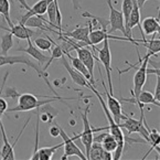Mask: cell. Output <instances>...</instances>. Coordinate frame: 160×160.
Instances as JSON below:
<instances>
[{"label": "cell", "instance_id": "1", "mask_svg": "<svg viewBox=\"0 0 160 160\" xmlns=\"http://www.w3.org/2000/svg\"><path fill=\"white\" fill-rule=\"evenodd\" d=\"M66 99H75L72 98V97H60V96H55V97H45V99H38L37 95L30 94V93H26V94H20L18 96V105L12 107V108H7L6 113H12V112H28V111H32L40 107L42 105L45 104H51L53 102L57 101H61L63 103H65Z\"/></svg>", "mask_w": 160, "mask_h": 160}, {"label": "cell", "instance_id": "2", "mask_svg": "<svg viewBox=\"0 0 160 160\" xmlns=\"http://www.w3.org/2000/svg\"><path fill=\"white\" fill-rule=\"evenodd\" d=\"M13 64H24V65H28V66H30V68H32L33 70L37 72V74H38L41 78L44 80V82L47 83V85L49 86L50 90L52 91V93H53L54 95H58L57 92L52 88L51 83H50L49 80H48L47 71H43V68H41L39 64L32 62L27 55H8V54L0 55V68H1V66H5V65H13Z\"/></svg>", "mask_w": 160, "mask_h": 160}, {"label": "cell", "instance_id": "3", "mask_svg": "<svg viewBox=\"0 0 160 160\" xmlns=\"http://www.w3.org/2000/svg\"><path fill=\"white\" fill-rule=\"evenodd\" d=\"M152 55H153L152 53L148 51L147 54L145 55V58H142V61L139 64V68H137L136 73H135V75H134V87H132V90H130V93H132V98H122V102L135 104V101H136L137 97H138L139 93L142 91V87H144L145 83H146L147 75H148V74H147V68H148L149 60H150V58L152 57Z\"/></svg>", "mask_w": 160, "mask_h": 160}, {"label": "cell", "instance_id": "4", "mask_svg": "<svg viewBox=\"0 0 160 160\" xmlns=\"http://www.w3.org/2000/svg\"><path fill=\"white\" fill-rule=\"evenodd\" d=\"M140 119H134V118L129 117L125 118V122H119V127L124 128L127 130L128 134H139L142 139L146 140L147 144H149V127L147 125L146 120H145V113L144 111H140Z\"/></svg>", "mask_w": 160, "mask_h": 160}, {"label": "cell", "instance_id": "5", "mask_svg": "<svg viewBox=\"0 0 160 160\" xmlns=\"http://www.w3.org/2000/svg\"><path fill=\"white\" fill-rule=\"evenodd\" d=\"M88 90L93 91V93L96 95L97 98H98V101H99V103H101L102 108H103L104 113H105L106 118H107V120H108L109 134L113 135V137L116 139V141H117V145L125 146V136H124V134H122V128L119 127V125H117V124L115 122V120H114V118H113V116H112L111 112H109L108 108H107V106H106V104H105V101L103 99L102 95L99 94V92L96 90V88H95V86H93V85H90Z\"/></svg>", "mask_w": 160, "mask_h": 160}, {"label": "cell", "instance_id": "6", "mask_svg": "<svg viewBox=\"0 0 160 160\" xmlns=\"http://www.w3.org/2000/svg\"><path fill=\"white\" fill-rule=\"evenodd\" d=\"M98 66V71H99V74H101V78H102V84H103V87H104V93H105V96H106V101H107V108L108 111L111 112L112 116H113L114 120L117 125H119V122H122V119H125V118L128 117V115L122 113V103L116 98L114 95H112L111 93L108 92V88L106 87V84H105V80H104V75L102 73L101 71V68L99 65L97 64Z\"/></svg>", "mask_w": 160, "mask_h": 160}, {"label": "cell", "instance_id": "7", "mask_svg": "<svg viewBox=\"0 0 160 160\" xmlns=\"http://www.w3.org/2000/svg\"><path fill=\"white\" fill-rule=\"evenodd\" d=\"M63 38L65 39L66 41H68V42L74 47V51L78 53V58L83 62V64H84L87 68V70H88V73H90L91 78H92V85L95 86V76H94L95 57L93 55L92 51H90L86 47H78V42H76L75 40H73V39L66 38L64 35H63Z\"/></svg>", "mask_w": 160, "mask_h": 160}, {"label": "cell", "instance_id": "8", "mask_svg": "<svg viewBox=\"0 0 160 160\" xmlns=\"http://www.w3.org/2000/svg\"><path fill=\"white\" fill-rule=\"evenodd\" d=\"M59 129H60V136H61L62 140H63V146H64V155L61 157V159L65 160L66 158L76 156V157H78L82 160H87L85 153L75 144V140L80 139V135H75L73 137H70L60 126H59Z\"/></svg>", "mask_w": 160, "mask_h": 160}, {"label": "cell", "instance_id": "9", "mask_svg": "<svg viewBox=\"0 0 160 160\" xmlns=\"http://www.w3.org/2000/svg\"><path fill=\"white\" fill-rule=\"evenodd\" d=\"M103 42V48L97 49L95 47V51L98 52L97 61L102 62V64L104 65V68H105L106 78H107V83H108V92L112 95H114L113 82H112V53L111 49H109V39H105Z\"/></svg>", "mask_w": 160, "mask_h": 160}, {"label": "cell", "instance_id": "10", "mask_svg": "<svg viewBox=\"0 0 160 160\" xmlns=\"http://www.w3.org/2000/svg\"><path fill=\"white\" fill-rule=\"evenodd\" d=\"M90 109H91V105H87L86 108L84 109V112L81 114L83 120V132L80 134V139L85 148V156H86L87 160H88V152H90L91 146H92V142H93V137H94L93 128L91 127L90 122H88Z\"/></svg>", "mask_w": 160, "mask_h": 160}, {"label": "cell", "instance_id": "11", "mask_svg": "<svg viewBox=\"0 0 160 160\" xmlns=\"http://www.w3.org/2000/svg\"><path fill=\"white\" fill-rule=\"evenodd\" d=\"M107 5L109 7V27L111 28L107 30L109 34L114 33L115 31H120L122 32L124 37H126V31H125V24H124V17H122V11H118L114 8L113 1L112 0H107Z\"/></svg>", "mask_w": 160, "mask_h": 160}, {"label": "cell", "instance_id": "12", "mask_svg": "<svg viewBox=\"0 0 160 160\" xmlns=\"http://www.w3.org/2000/svg\"><path fill=\"white\" fill-rule=\"evenodd\" d=\"M57 34H62L66 38H71L73 40L78 41V42H84L86 43L88 47L92 48L90 42V39H88V33H90V27L87 24V27H82V26H76V28L72 31H64L61 32L59 30H55Z\"/></svg>", "mask_w": 160, "mask_h": 160}, {"label": "cell", "instance_id": "13", "mask_svg": "<svg viewBox=\"0 0 160 160\" xmlns=\"http://www.w3.org/2000/svg\"><path fill=\"white\" fill-rule=\"evenodd\" d=\"M0 28L3 29V30L10 32L12 35H14L16 38L20 39V40H28V39H32L34 38L35 35L41 34L42 32H37V31L32 30V28H29L26 27L22 23H18V24H13L11 28H6V27L0 26Z\"/></svg>", "mask_w": 160, "mask_h": 160}, {"label": "cell", "instance_id": "14", "mask_svg": "<svg viewBox=\"0 0 160 160\" xmlns=\"http://www.w3.org/2000/svg\"><path fill=\"white\" fill-rule=\"evenodd\" d=\"M59 60H61V63L62 65L64 66V68H66V71H68V73L70 74L71 78H72V81H73L75 84H78V86H82V87H90V85H92L90 83V81L86 80L85 78V76L83 75L82 73H80L78 71H76L75 68H73L72 66L70 65V62L68 61V59H66L65 54H63L61 58H60Z\"/></svg>", "mask_w": 160, "mask_h": 160}, {"label": "cell", "instance_id": "15", "mask_svg": "<svg viewBox=\"0 0 160 160\" xmlns=\"http://www.w3.org/2000/svg\"><path fill=\"white\" fill-rule=\"evenodd\" d=\"M27 42H28V47H27V48H19L17 51H18V52H24V53L29 54L30 57H32L34 60H37L40 65H45V64H47L48 62H49V60H50L49 55L43 54L42 52H41L38 48L35 47L34 44H33V42H32V40H31V39H28V40H27Z\"/></svg>", "mask_w": 160, "mask_h": 160}, {"label": "cell", "instance_id": "16", "mask_svg": "<svg viewBox=\"0 0 160 160\" xmlns=\"http://www.w3.org/2000/svg\"><path fill=\"white\" fill-rule=\"evenodd\" d=\"M51 1L52 0H39L38 2L34 3V6H32V7L29 8V10H27L26 14H23L21 17V19L19 20V23L23 24L24 21L32 16H43L47 12L48 6Z\"/></svg>", "mask_w": 160, "mask_h": 160}, {"label": "cell", "instance_id": "17", "mask_svg": "<svg viewBox=\"0 0 160 160\" xmlns=\"http://www.w3.org/2000/svg\"><path fill=\"white\" fill-rule=\"evenodd\" d=\"M112 160L113 159V155L112 152L106 151L105 149L102 147L99 142H92L90 152H88V160Z\"/></svg>", "mask_w": 160, "mask_h": 160}, {"label": "cell", "instance_id": "18", "mask_svg": "<svg viewBox=\"0 0 160 160\" xmlns=\"http://www.w3.org/2000/svg\"><path fill=\"white\" fill-rule=\"evenodd\" d=\"M63 147V140H62L61 144L59 145H55V146H52V147H43V148H38V150L33 152V155L31 156L30 159L32 160H50L53 155L55 153V151L58 149L62 148Z\"/></svg>", "mask_w": 160, "mask_h": 160}, {"label": "cell", "instance_id": "19", "mask_svg": "<svg viewBox=\"0 0 160 160\" xmlns=\"http://www.w3.org/2000/svg\"><path fill=\"white\" fill-rule=\"evenodd\" d=\"M140 26L145 35L159 33V19H156L153 17H147L146 19H144V21H142V23Z\"/></svg>", "mask_w": 160, "mask_h": 160}, {"label": "cell", "instance_id": "20", "mask_svg": "<svg viewBox=\"0 0 160 160\" xmlns=\"http://www.w3.org/2000/svg\"><path fill=\"white\" fill-rule=\"evenodd\" d=\"M156 34V33H155ZM135 45H142V47L147 48L149 52H151L153 55L158 57L157 53H159L160 51V41L159 37L158 39H155V35L151 40H147V39H135Z\"/></svg>", "mask_w": 160, "mask_h": 160}, {"label": "cell", "instance_id": "21", "mask_svg": "<svg viewBox=\"0 0 160 160\" xmlns=\"http://www.w3.org/2000/svg\"><path fill=\"white\" fill-rule=\"evenodd\" d=\"M135 104H137L140 111H144V105H146V104H153L156 106H159L160 102L155 98L152 93L147 92V91H141L137 99L135 101Z\"/></svg>", "mask_w": 160, "mask_h": 160}, {"label": "cell", "instance_id": "22", "mask_svg": "<svg viewBox=\"0 0 160 160\" xmlns=\"http://www.w3.org/2000/svg\"><path fill=\"white\" fill-rule=\"evenodd\" d=\"M0 129H1V138H2V141H3V146H2L1 151H0V156H1L2 159H10V160L14 159V152H13L14 148L9 144V141H8L7 134H6L3 124L1 125Z\"/></svg>", "mask_w": 160, "mask_h": 160}, {"label": "cell", "instance_id": "23", "mask_svg": "<svg viewBox=\"0 0 160 160\" xmlns=\"http://www.w3.org/2000/svg\"><path fill=\"white\" fill-rule=\"evenodd\" d=\"M64 54H65L66 59L71 61V65H72V68H75L76 71H78L80 73H82L83 75L85 76V78L90 81V83L92 84V78H91V75H90V73H88V70H87L86 66L83 64V62L81 61L78 57H73V55H71L68 52V53H64Z\"/></svg>", "mask_w": 160, "mask_h": 160}, {"label": "cell", "instance_id": "24", "mask_svg": "<svg viewBox=\"0 0 160 160\" xmlns=\"http://www.w3.org/2000/svg\"><path fill=\"white\" fill-rule=\"evenodd\" d=\"M149 144H150V148H149L148 152L146 153V155L144 156V158L142 159H146L147 156L149 155V153L151 152V151L153 150V149H156V150L159 152L160 148H159V144H160V134H159V130L157 129H149Z\"/></svg>", "mask_w": 160, "mask_h": 160}, {"label": "cell", "instance_id": "25", "mask_svg": "<svg viewBox=\"0 0 160 160\" xmlns=\"http://www.w3.org/2000/svg\"><path fill=\"white\" fill-rule=\"evenodd\" d=\"M12 37L13 35L8 31L6 34L0 35V39H1V54L2 55H7L8 52L13 47V38Z\"/></svg>", "mask_w": 160, "mask_h": 160}, {"label": "cell", "instance_id": "26", "mask_svg": "<svg viewBox=\"0 0 160 160\" xmlns=\"http://www.w3.org/2000/svg\"><path fill=\"white\" fill-rule=\"evenodd\" d=\"M101 145L106 151L113 152L116 149V147H117V141H116V139L113 137V135H111L109 132H106L103 140L101 141Z\"/></svg>", "mask_w": 160, "mask_h": 160}, {"label": "cell", "instance_id": "27", "mask_svg": "<svg viewBox=\"0 0 160 160\" xmlns=\"http://www.w3.org/2000/svg\"><path fill=\"white\" fill-rule=\"evenodd\" d=\"M51 40H52V39H51ZM52 44H53V45H52V47H53V49H52V51H51V57H50L49 62H48V63L43 66V71H47L48 68L51 65L52 62L54 61V60H59L60 58L64 54L63 51H62V49H61V47H60L59 44H57V43H55L53 40H52Z\"/></svg>", "mask_w": 160, "mask_h": 160}, {"label": "cell", "instance_id": "28", "mask_svg": "<svg viewBox=\"0 0 160 160\" xmlns=\"http://www.w3.org/2000/svg\"><path fill=\"white\" fill-rule=\"evenodd\" d=\"M0 14L5 18V20L8 22L9 27L11 28L13 26L11 18H10V2L9 0H0Z\"/></svg>", "mask_w": 160, "mask_h": 160}, {"label": "cell", "instance_id": "29", "mask_svg": "<svg viewBox=\"0 0 160 160\" xmlns=\"http://www.w3.org/2000/svg\"><path fill=\"white\" fill-rule=\"evenodd\" d=\"M34 42V45L38 48L39 50L41 51H50L52 48V40L50 38L49 35H48L47 38H34L33 40Z\"/></svg>", "mask_w": 160, "mask_h": 160}, {"label": "cell", "instance_id": "30", "mask_svg": "<svg viewBox=\"0 0 160 160\" xmlns=\"http://www.w3.org/2000/svg\"><path fill=\"white\" fill-rule=\"evenodd\" d=\"M132 9V0H122V13L124 17V24H127L128 18Z\"/></svg>", "mask_w": 160, "mask_h": 160}, {"label": "cell", "instance_id": "31", "mask_svg": "<svg viewBox=\"0 0 160 160\" xmlns=\"http://www.w3.org/2000/svg\"><path fill=\"white\" fill-rule=\"evenodd\" d=\"M5 95H6V97H11V98H13V99H17L20 94H18V92L16 91L14 87H7V91H6Z\"/></svg>", "mask_w": 160, "mask_h": 160}, {"label": "cell", "instance_id": "32", "mask_svg": "<svg viewBox=\"0 0 160 160\" xmlns=\"http://www.w3.org/2000/svg\"><path fill=\"white\" fill-rule=\"evenodd\" d=\"M50 135L52 137H59L60 136V129H59V125L57 122H54V125L50 128Z\"/></svg>", "mask_w": 160, "mask_h": 160}, {"label": "cell", "instance_id": "33", "mask_svg": "<svg viewBox=\"0 0 160 160\" xmlns=\"http://www.w3.org/2000/svg\"><path fill=\"white\" fill-rule=\"evenodd\" d=\"M7 108H8V103L6 102L5 98L0 97V114L3 115L6 113V111H7Z\"/></svg>", "mask_w": 160, "mask_h": 160}, {"label": "cell", "instance_id": "34", "mask_svg": "<svg viewBox=\"0 0 160 160\" xmlns=\"http://www.w3.org/2000/svg\"><path fill=\"white\" fill-rule=\"evenodd\" d=\"M155 98L157 101H160V80H159V76L157 78V84H156V90H155V94H153Z\"/></svg>", "mask_w": 160, "mask_h": 160}, {"label": "cell", "instance_id": "35", "mask_svg": "<svg viewBox=\"0 0 160 160\" xmlns=\"http://www.w3.org/2000/svg\"><path fill=\"white\" fill-rule=\"evenodd\" d=\"M72 3H73L74 10H80V9H81L80 0H72Z\"/></svg>", "mask_w": 160, "mask_h": 160}, {"label": "cell", "instance_id": "36", "mask_svg": "<svg viewBox=\"0 0 160 160\" xmlns=\"http://www.w3.org/2000/svg\"><path fill=\"white\" fill-rule=\"evenodd\" d=\"M136 1H137V5H138L139 9H142L144 5L147 2V1H148V0H136Z\"/></svg>", "mask_w": 160, "mask_h": 160}, {"label": "cell", "instance_id": "37", "mask_svg": "<svg viewBox=\"0 0 160 160\" xmlns=\"http://www.w3.org/2000/svg\"><path fill=\"white\" fill-rule=\"evenodd\" d=\"M18 1H19L20 5H21L22 7L26 8V10H29V8H30V7H29V6H28V3H27L26 0H18Z\"/></svg>", "mask_w": 160, "mask_h": 160}, {"label": "cell", "instance_id": "38", "mask_svg": "<svg viewBox=\"0 0 160 160\" xmlns=\"http://www.w3.org/2000/svg\"><path fill=\"white\" fill-rule=\"evenodd\" d=\"M1 114H0V127H1V125H2V122H1ZM0 138H1V129H0Z\"/></svg>", "mask_w": 160, "mask_h": 160}]
</instances>
